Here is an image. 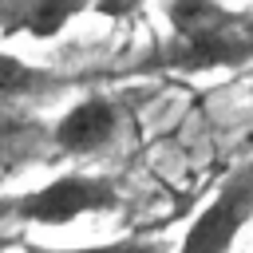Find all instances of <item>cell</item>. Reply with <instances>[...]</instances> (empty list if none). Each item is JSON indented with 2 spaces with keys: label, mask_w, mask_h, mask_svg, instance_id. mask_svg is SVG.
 Here are the masks:
<instances>
[{
  "label": "cell",
  "mask_w": 253,
  "mask_h": 253,
  "mask_svg": "<svg viewBox=\"0 0 253 253\" xmlns=\"http://www.w3.org/2000/svg\"><path fill=\"white\" fill-rule=\"evenodd\" d=\"M170 40L154 51L158 67L202 75L253 63V16L233 12L217 0H174L166 4Z\"/></svg>",
  "instance_id": "obj_1"
},
{
  "label": "cell",
  "mask_w": 253,
  "mask_h": 253,
  "mask_svg": "<svg viewBox=\"0 0 253 253\" xmlns=\"http://www.w3.org/2000/svg\"><path fill=\"white\" fill-rule=\"evenodd\" d=\"M119 206H123V198L111 178L75 170V174H59L20 198H8L0 213L28 221V225H67L87 213H115Z\"/></svg>",
  "instance_id": "obj_2"
},
{
  "label": "cell",
  "mask_w": 253,
  "mask_h": 253,
  "mask_svg": "<svg viewBox=\"0 0 253 253\" xmlns=\"http://www.w3.org/2000/svg\"><path fill=\"white\" fill-rule=\"evenodd\" d=\"M249 221H253V162H241L194 213L174 253H229Z\"/></svg>",
  "instance_id": "obj_3"
},
{
  "label": "cell",
  "mask_w": 253,
  "mask_h": 253,
  "mask_svg": "<svg viewBox=\"0 0 253 253\" xmlns=\"http://www.w3.org/2000/svg\"><path fill=\"white\" fill-rule=\"evenodd\" d=\"M119 126H123V107L111 95H87L55 119L51 142L63 154H95L115 142Z\"/></svg>",
  "instance_id": "obj_4"
},
{
  "label": "cell",
  "mask_w": 253,
  "mask_h": 253,
  "mask_svg": "<svg viewBox=\"0 0 253 253\" xmlns=\"http://www.w3.org/2000/svg\"><path fill=\"white\" fill-rule=\"evenodd\" d=\"M83 8L79 4H51V0H28V4H4L0 8V32L4 36H32V40H51L59 36Z\"/></svg>",
  "instance_id": "obj_5"
},
{
  "label": "cell",
  "mask_w": 253,
  "mask_h": 253,
  "mask_svg": "<svg viewBox=\"0 0 253 253\" xmlns=\"http://www.w3.org/2000/svg\"><path fill=\"white\" fill-rule=\"evenodd\" d=\"M67 79L55 75L51 67H40V63H28L12 51H0V107H16L28 103V99H40V95H51L59 91Z\"/></svg>",
  "instance_id": "obj_6"
},
{
  "label": "cell",
  "mask_w": 253,
  "mask_h": 253,
  "mask_svg": "<svg viewBox=\"0 0 253 253\" xmlns=\"http://www.w3.org/2000/svg\"><path fill=\"white\" fill-rule=\"evenodd\" d=\"M36 119L32 115H24V111H16V107H0V154H8L12 146H20L24 138H32L36 134Z\"/></svg>",
  "instance_id": "obj_7"
},
{
  "label": "cell",
  "mask_w": 253,
  "mask_h": 253,
  "mask_svg": "<svg viewBox=\"0 0 253 253\" xmlns=\"http://www.w3.org/2000/svg\"><path fill=\"white\" fill-rule=\"evenodd\" d=\"M36 253H158L154 241L146 237H115V241H99V245H75V249H36Z\"/></svg>",
  "instance_id": "obj_8"
}]
</instances>
